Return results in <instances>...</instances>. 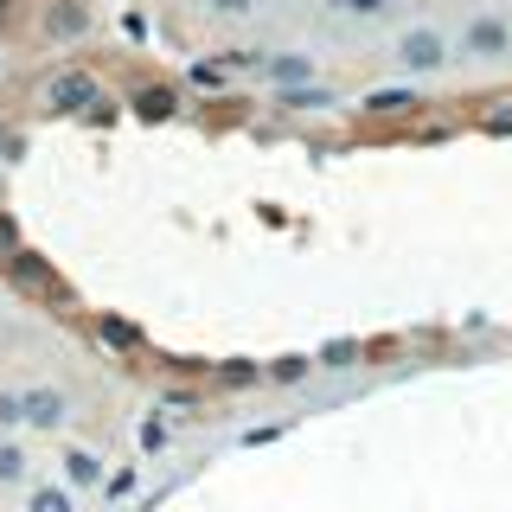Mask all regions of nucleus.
Masks as SVG:
<instances>
[{
  "instance_id": "nucleus-1",
  "label": "nucleus",
  "mask_w": 512,
  "mask_h": 512,
  "mask_svg": "<svg viewBox=\"0 0 512 512\" xmlns=\"http://www.w3.org/2000/svg\"><path fill=\"white\" fill-rule=\"evenodd\" d=\"M397 71L404 77H436V71H448V58H455V45L442 39L436 26H404L397 32Z\"/></svg>"
},
{
  "instance_id": "nucleus-2",
  "label": "nucleus",
  "mask_w": 512,
  "mask_h": 512,
  "mask_svg": "<svg viewBox=\"0 0 512 512\" xmlns=\"http://www.w3.org/2000/svg\"><path fill=\"white\" fill-rule=\"evenodd\" d=\"M455 52L474 58V64H500V58H512V26L500 20V13H474V20L461 26Z\"/></svg>"
},
{
  "instance_id": "nucleus-3",
  "label": "nucleus",
  "mask_w": 512,
  "mask_h": 512,
  "mask_svg": "<svg viewBox=\"0 0 512 512\" xmlns=\"http://www.w3.org/2000/svg\"><path fill=\"white\" fill-rule=\"evenodd\" d=\"M58 461H64V474H58V480H64L71 493L103 487V480H109V474H103V455H96V448H84V442H64V455H58Z\"/></svg>"
},
{
  "instance_id": "nucleus-4",
  "label": "nucleus",
  "mask_w": 512,
  "mask_h": 512,
  "mask_svg": "<svg viewBox=\"0 0 512 512\" xmlns=\"http://www.w3.org/2000/svg\"><path fill=\"white\" fill-rule=\"evenodd\" d=\"M64 416H71L64 391H52V384H32L26 391V429H64Z\"/></svg>"
},
{
  "instance_id": "nucleus-5",
  "label": "nucleus",
  "mask_w": 512,
  "mask_h": 512,
  "mask_svg": "<svg viewBox=\"0 0 512 512\" xmlns=\"http://www.w3.org/2000/svg\"><path fill=\"white\" fill-rule=\"evenodd\" d=\"M45 32L64 39V45H77L90 32V7H84V0H52V7H45Z\"/></svg>"
},
{
  "instance_id": "nucleus-6",
  "label": "nucleus",
  "mask_w": 512,
  "mask_h": 512,
  "mask_svg": "<svg viewBox=\"0 0 512 512\" xmlns=\"http://www.w3.org/2000/svg\"><path fill=\"white\" fill-rule=\"evenodd\" d=\"M263 77H269L276 90L314 84V58H301V52H276V58H263Z\"/></svg>"
},
{
  "instance_id": "nucleus-7",
  "label": "nucleus",
  "mask_w": 512,
  "mask_h": 512,
  "mask_svg": "<svg viewBox=\"0 0 512 512\" xmlns=\"http://www.w3.org/2000/svg\"><path fill=\"white\" fill-rule=\"evenodd\" d=\"M26 512H77V493L64 480H32L26 487Z\"/></svg>"
},
{
  "instance_id": "nucleus-8",
  "label": "nucleus",
  "mask_w": 512,
  "mask_h": 512,
  "mask_svg": "<svg viewBox=\"0 0 512 512\" xmlns=\"http://www.w3.org/2000/svg\"><path fill=\"white\" fill-rule=\"evenodd\" d=\"M416 103H423V96H416L410 84H384V90L365 96V116H410Z\"/></svg>"
},
{
  "instance_id": "nucleus-9",
  "label": "nucleus",
  "mask_w": 512,
  "mask_h": 512,
  "mask_svg": "<svg viewBox=\"0 0 512 512\" xmlns=\"http://www.w3.org/2000/svg\"><path fill=\"white\" fill-rule=\"evenodd\" d=\"M0 487H32V455L13 436H0Z\"/></svg>"
},
{
  "instance_id": "nucleus-10",
  "label": "nucleus",
  "mask_w": 512,
  "mask_h": 512,
  "mask_svg": "<svg viewBox=\"0 0 512 512\" xmlns=\"http://www.w3.org/2000/svg\"><path fill=\"white\" fill-rule=\"evenodd\" d=\"M84 96H96L90 77H58V84H52V103L58 109H84Z\"/></svg>"
},
{
  "instance_id": "nucleus-11",
  "label": "nucleus",
  "mask_w": 512,
  "mask_h": 512,
  "mask_svg": "<svg viewBox=\"0 0 512 512\" xmlns=\"http://www.w3.org/2000/svg\"><path fill=\"white\" fill-rule=\"evenodd\" d=\"M282 103H288V109H327L333 90H327V84H295V90H282Z\"/></svg>"
},
{
  "instance_id": "nucleus-12",
  "label": "nucleus",
  "mask_w": 512,
  "mask_h": 512,
  "mask_svg": "<svg viewBox=\"0 0 512 512\" xmlns=\"http://www.w3.org/2000/svg\"><path fill=\"white\" fill-rule=\"evenodd\" d=\"M0 429H26V391H0Z\"/></svg>"
},
{
  "instance_id": "nucleus-13",
  "label": "nucleus",
  "mask_w": 512,
  "mask_h": 512,
  "mask_svg": "<svg viewBox=\"0 0 512 512\" xmlns=\"http://www.w3.org/2000/svg\"><path fill=\"white\" fill-rule=\"evenodd\" d=\"M205 7H212L218 20H250V7H256V0H205Z\"/></svg>"
},
{
  "instance_id": "nucleus-14",
  "label": "nucleus",
  "mask_w": 512,
  "mask_h": 512,
  "mask_svg": "<svg viewBox=\"0 0 512 512\" xmlns=\"http://www.w3.org/2000/svg\"><path fill=\"white\" fill-rule=\"evenodd\" d=\"M340 7H346V13H359V20H378V13L391 7V0H340Z\"/></svg>"
},
{
  "instance_id": "nucleus-15",
  "label": "nucleus",
  "mask_w": 512,
  "mask_h": 512,
  "mask_svg": "<svg viewBox=\"0 0 512 512\" xmlns=\"http://www.w3.org/2000/svg\"><path fill=\"white\" fill-rule=\"evenodd\" d=\"M192 77H199V84H224V64L205 58V64H192Z\"/></svg>"
},
{
  "instance_id": "nucleus-16",
  "label": "nucleus",
  "mask_w": 512,
  "mask_h": 512,
  "mask_svg": "<svg viewBox=\"0 0 512 512\" xmlns=\"http://www.w3.org/2000/svg\"><path fill=\"white\" fill-rule=\"evenodd\" d=\"M320 365H333V372H340V365H352V346H327V352H320Z\"/></svg>"
},
{
  "instance_id": "nucleus-17",
  "label": "nucleus",
  "mask_w": 512,
  "mask_h": 512,
  "mask_svg": "<svg viewBox=\"0 0 512 512\" xmlns=\"http://www.w3.org/2000/svg\"><path fill=\"white\" fill-rule=\"evenodd\" d=\"M0 77H7V52H0Z\"/></svg>"
}]
</instances>
